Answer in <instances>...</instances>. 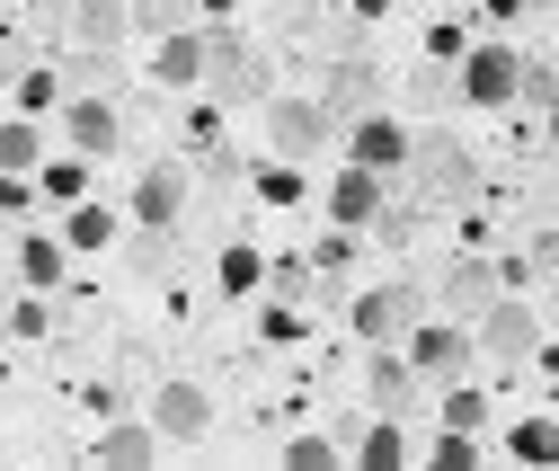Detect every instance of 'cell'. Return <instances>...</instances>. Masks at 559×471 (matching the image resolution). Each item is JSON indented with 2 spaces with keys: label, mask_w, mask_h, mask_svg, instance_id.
<instances>
[{
  "label": "cell",
  "mask_w": 559,
  "mask_h": 471,
  "mask_svg": "<svg viewBox=\"0 0 559 471\" xmlns=\"http://www.w3.org/2000/svg\"><path fill=\"white\" fill-rule=\"evenodd\" d=\"M400 178H408V196H417L427 214H462V205H479V161L453 143V133H408Z\"/></svg>",
  "instance_id": "6da1fadb"
},
{
  "label": "cell",
  "mask_w": 559,
  "mask_h": 471,
  "mask_svg": "<svg viewBox=\"0 0 559 471\" xmlns=\"http://www.w3.org/2000/svg\"><path fill=\"white\" fill-rule=\"evenodd\" d=\"M195 90H214V107L231 116V107H258V98L275 90V72H266V54H258L240 27L214 19V27H204V81H195Z\"/></svg>",
  "instance_id": "7a4b0ae2"
},
{
  "label": "cell",
  "mask_w": 559,
  "mask_h": 471,
  "mask_svg": "<svg viewBox=\"0 0 559 471\" xmlns=\"http://www.w3.org/2000/svg\"><path fill=\"white\" fill-rule=\"evenodd\" d=\"M479 329H471V356H488V365H533L542 348H550V329H542V311L524 303V294H488L479 311H471Z\"/></svg>",
  "instance_id": "3957f363"
},
{
  "label": "cell",
  "mask_w": 559,
  "mask_h": 471,
  "mask_svg": "<svg viewBox=\"0 0 559 471\" xmlns=\"http://www.w3.org/2000/svg\"><path fill=\"white\" fill-rule=\"evenodd\" d=\"M400 356H408V374L427 382V391H436V382H462V374H471V329H462V320H427V311H417V320L400 329Z\"/></svg>",
  "instance_id": "277c9868"
},
{
  "label": "cell",
  "mask_w": 559,
  "mask_h": 471,
  "mask_svg": "<svg viewBox=\"0 0 559 471\" xmlns=\"http://www.w3.org/2000/svg\"><path fill=\"white\" fill-rule=\"evenodd\" d=\"M515 45L507 36H488V45H462L453 54V90H462V107H507L515 98Z\"/></svg>",
  "instance_id": "5b68a950"
},
{
  "label": "cell",
  "mask_w": 559,
  "mask_h": 471,
  "mask_svg": "<svg viewBox=\"0 0 559 471\" xmlns=\"http://www.w3.org/2000/svg\"><path fill=\"white\" fill-rule=\"evenodd\" d=\"M258 107H266V152H275V161H311V152L337 143V125L320 116V98H275V90H266Z\"/></svg>",
  "instance_id": "8992f818"
},
{
  "label": "cell",
  "mask_w": 559,
  "mask_h": 471,
  "mask_svg": "<svg viewBox=\"0 0 559 471\" xmlns=\"http://www.w3.org/2000/svg\"><path fill=\"white\" fill-rule=\"evenodd\" d=\"M337 152L356 161V169H373V178H400V161H408V125L382 116V107H365L356 125H337Z\"/></svg>",
  "instance_id": "52a82bcc"
},
{
  "label": "cell",
  "mask_w": 559,
  "mask_h": 471,
  "mask_svg": "<svg viewBox=\"0 0 559 471\" xmlns=\"http://www.w3.org/2000/svg\"><path fill=\"white\" fill-rule=\"evenodd\" d=\"M152 427H160V445H204V436H214V391H204V382H160L152 391V410H143Z\"/></svg>",
  "instance_id": "ba28073f"
},
{
  "label": "cell",
  "mask_w": 559,
  "mask_h": 471,
  "mask_svg": "<svg viewBox=\"0 0 559 471\" xmlns=\"http://www.w3.org/2000/svg\"><path fill=\"white\" fill-rule=\"evenodd\" d=\"M417 311H427V285H365L356 303H346V320H356V339H365V348H391Z\"/></svg>",
  "instance_id": "9c48e42d"
},
{
  "label": "cell",
  "mask_w": 559,
  "mask_h": 471,
  "mask_svg": "<svg viewBox=\"0 0 559 471\" xmlns=\"http://www.w3.org/2000/svg\"><path fill=\"white\" fill-rule=\"evenodd\" d=\"M365 107H382V62H373V54H365V62H356V54L329 62V81H320V116H329V125H356Z\"/></svg>",
  "instance_id": "30bf717a"
},
{
  "label": "cell",
  "mask_w": 559,
  "mask_h": 471,
  "mask_svg": "<svg viewBox=\"0 0 559 471\" xmlns=\"http://www.w3.org/2000/svg\"><path fill=\"white\" fill-rule=\"evenodd\" d=\"M62 143H72L81 161H107L124 143V125H116V107L98 90H62Z\"/></svg>",
  "instance_id": "8fae6325"
},
{
  "label": "cell",
  "mask_w": 559,
  "mask_h": 471,
  "mask_svg": "<svg viewBox=\"0 0 559 471\" xmlns=\"http://www.w3.org/2000/svg\"><path fill=\"white\" fill-rule=\"evenodd\" d=\"M337 454L356 462V471H400L408 462V436H400V419H346Z\"/></svg>",
  "instance_id": "7c38bea8"
},
{
  "label": "cell",
  "mask_w": 559,
  "mask_h": 471,
  "mask_svg": "<svg viewBox=\"0 0 559 471\" xmlns=\"http://www.w3.org/2000/svg\"><path fill=\"white\" fill-rule=\"evenodd\" d=\"M436 294H444V311H453V320H471L488 294H498V267H488L479 249H462V258H444V267H436Z\"/></svg>",
  "instance_id": "4fadbf2b"
},
{
  "label": "cell",
  "mask_w": 559,
  "mask_h": 471,
  "mask_svg": "<svg viewBox=\"0 0 559 471\" xmlns=\"http://www.w3.org/2000/svg\"><path fill=\"white\" fill-rule=\"evenodd\" d=\"M195 81H204V27L152 36V90H195Z\"/></svg>",
  "instance_id": "5bb4252c"
},
{
  "label": "cell",
  "mask_w": 559,
  "mask_h": 471,
  "mask_svg": "<svg viewBox=\"0 0 559 471\" xmlns=\"http://www.w3.org/2000/svg\"><path fill=\"white\" fill-rule=\"evenodd\" d=\"M178 205H187V169H178V161H152L143 178H133V223L169 232V223H178Z\"/></svg>",
  "instance_id": "9a60e30c"
},
{
  "label": "cell",
  "mask_w": 559,
  "mask_h": 471,
  "mask_svg": "<svg viewBox=\"0 0 559 471\" xmlns=\"http://www.w3.org/2000/svg\"><path fill=\"white\" fill-rule=\"evenodd\" d=\"M365 391H373V410H382V419H408L427 382L408 374V356H365Z\"/></svg>",
  "instance_id": "2e32d148"
},
{
  "label": "cell",
  "mask_w": 559,
  "mask_h": 471,
  "mask_svg": "<svg viewBox=\"0 0 559 471\" xmlns=\"http://www.w3.org/2000/svg\"><path fill=\"white\" fill-rule=\"evenodd\" d=\"M90 454H98L107 471H143V462H160L169 445H160V427H152V419H124V427H107Z\"/></svg>",
  "instance_id": "e0dca14e"
},
{
  "label": "cell",
  "mask_w": 559,
  "mask_h": 471,
  "mask_svg": "<svg viewBox=\"0 0 559 471\" xmlns=\"http://www.w3.org/2000/svg\"><path fill=\"white\" fill-rule=\"evenodd\" d=\"M373 205H382V178L346 161V169H337V187H329V223H346V232H365V223H373Z\"/></svg>",
  "instance_id": "ac0fdd59"
},
{
  "label": "cell",
  "mask_w": 559,
  "mask_h": 471,
  "mask_svg": "<svg viewBox=\"0 0 559 471\" xmlns=\"http://www.w3.org/2000/svg\"><path fill=\"white\" fill-rule=\"evenodd\" d=\"M62 19H72V45H98V54H116V45L133 36V27H124V0H72Z\"/></svg>",
  "instance_id": "d6986e66"
},
{
  "label": "cell",
  "mask_w": 559,
  "mask_h": 471,
  "mask_svg": "<svg viewBox=\"0 0 559 471\" xmlns=\"http://www.w3.org/2000/svg\"><path fill=\"white\" fill-rule=\"evenodd\" d=\"M27 178H36V196H53V205H72V196H90V161H81V152H62V161L45 152V161H36Z\"/></svg>",
  "instance_id": "ffe728a7"
},
{
  "label": "cell",
  "mask_w": 559,
  "mask_h": 471,
  "mask_svg": "<svg viewBox=\"0 0 559 471\" xmlns=\"http://www.w3.org/2000/svg\"><path fill=\"white\" fill-rule=\"evenodd\" d=\"M116 240V214L90 205V196H72V214H62V249H107Z\"/></svg>",
  "instance_id": "44dd1931"
},
{
  "label": "cell",
  "mask_w": 559,
  "mask_h": 471,
  "mask_svg": "<svg viewBox=\"0 0 559 471\" xmlns=\"http://www.w3.org/2000/svg\"><path fill=\"white\" fill-rule=\"evenodd\" d=\"M444 400H436V427H462V436H479L488 427V391H471V382H436Z\"/></svg>",
  "instance_id": "7402d4cb"
},
{
  "label": "cell",
  "mask_w": 559,
  "mask_h": 471,
  "mask_svg": "<svg viewBox=\"0 0 559 471\" xmlns=\"http://www.w3.org/2000/svg\"><path fill=\"white\" fill-rule=\"evenodd\" d=\"M382 249H408L417 232H427V205H417V196H408V205H391V196H382V205H373V223H365Z\"/></svg>",
  "instance_id": "603a6c76"
},
{
  "label": "cell",
  "mask_w": 559,
  "mask_h": 471,
  "mask_svg": "<svg viewBox=\"0 0 559 471\" xmlns=\"http://www.w3.org/2000/svg\"><path fill=\"white\" fill-rule=\"evenodd\" d=\"M124 27H133V36H169V27H195V0H124Z\"/></svg>",
  "instance_id": "cb8c5ba5"
},
{
  "label": "cell",
  "mask_w": 559,
  "mask_h": 471,
  "mask_svg": "<svg viewBox=\"0 0 559 471\" xmlns=\"http://www.w3.org/2000/svg\"><path fill=\"white\" fill-rule=\"evenodd\" d=\"M62 267H72V258H62V240H45V232L19 240V285H62Z\"/></svg>",
  "instance_id": "d4e9b609"
},
{
  "label": "cell",
  "mask_w": 559,
  "mask_h": 471,
  "mask_svg": "<svg viewBox=\"0 0 559 471\" xmlns=\"http://www.w3.org/2000/svg\"><path fill=\"white\" fill-rule=\"evenodd\" d=\"M36 161H45V133H36L27 116H0V169H19V178H27Z\"/></svg>",
  "instance_id": "484cf974"
},
{
  "label": "cell",
  "mask_w": 559,
  "mask_h": 471,
  "mask_svg": "<svg viewBox=\"0 0 559 471\" xmlns=\"http://www.w3.org/2000/svg\"><path fill=\"white\" fill-rule=\"evenodd\" d=\"M258 196H266V205H302V161H275V152H266V169H258Z\"/></svg>",
  "instance_id": "4316f807"
},
{
  "label": "cell",
  "mask_w": 559,
  "mask_h": 471,
  "mask_svg": "<svg viewBox=\"0 0 559 471\" xmlns=\"http://www.w3.org/2000/svg\"><path fill=\"white\" fill-rule=\"evenodd\" d=\"M346 454H337V436H294L285 445V471H337Z\"/></svg>",
  "instance_id": "83f0119b"
},
{
  "label": "cell",
  "mask_w": 559,
  "mask_h": 471,
  "mask_svg": "<svg viewBox=\"0 0 559 471\" xmlns=\"http://www.w3.org/2000/svg\"><path fill=\"white\" fill-rule=\"evenodd\" d=\"M258 276H266V258L231 240V249H223V294H258Z\"/></svg>",
  "instance_id": "f1b7e54d"
},
{
  "label": "cell",
  "mask_w": 559,
  "mask_h": 471,
  "mask_svg": "<svg viewBox=\"0 0 559 471\" xmlns=\"http://www.w3.org/2000/svg\"><path fill=\"white\" fill-rule=\"evenodd\" d=\"M559 419H524L515 427V462H559V436H550Z\"/></svg>",
  "instance_id": "f546056e"
},
{
  "label": "cell",
  "mask_w": 559,
  "mask_h": 471,
  "mask_svg": "<svg viewBox=\"0 0 559 471\" xmlns=\"http://www.w3.org/2000/svg\"><path fill=\"white\" fill-rule=\"evenodd\" d=\"M427 462H436V471H471V462H479V436H462V427H444V436L427 445Z\"/></svg>",
  "instance_id": "4dcf8cb0"
},
{
  "label": "cell",
  "mask_w": 559,
  "mask_h": 471,
  "mask_svg": "<svg viewBox=\"0 0 559 471\" xmlns=\"http://www.w3.org/2000/svg\"><path fill=\"white\" fill-rule=\"evenodd\" d=\"M19 214H36V178L0 169V223H19Z\"/></svg>",
  "instance_id": "1f68e13d"
},
{
  "label": "cell",
  "mask_w": 559,
  "mask_h": 471,
  "mask_svg": "<svg viewBox=\"0 0 559 471\" xmlns=\"http://www.w3.org/2000/svg\"><path fill=\"white\" fill-rule=\"evenodd\" d=\"M311 267H329V276H346V267H356V232L337 223V232H329V240L311 249Z\"/></svg>",
  "instance_id": "d6a6232c"
},
{
  "label": "cell",
  "mask_w": 559,
  "mask_h": 471,
  "mask_svg": "<svg viewBox=\"0 0 559 471\" xmlns=\"http://www.w3.org/2000/svg\"><path fill=\"white\" fill-rule=\"evenodd\" d=\"M19 98H27V107H53V98H62V72H45V62H27V72H19Z\"/></svg>",
  "instance_id": "836d02e7"
},
{
  "label": "cell",
  "mask_w": 559,
  "mask_h": 471,
  "mask_svg": "<svg viewBox=\"0 0 559 471\" xmlns=\"http://www.w3.org/2000/svg\"><path fill=\"white\" fill-rule=\"evenodd\" d=\"M462 45H471V36H462V27H453V19H436V27H427V54H436V62H453V54H462Z\"/></svg>",
  "instance_id": "e575fe53"
},
{
  "label": "cell",
  "mask_w": 559,
  "mask_h": 471,
  "mask_svg": "<svg viewBox=\"0 0 559 471\" xmlns=\"http://www.w3.org/2000/svg\"><path fill=\"white\" fill-rule=\"evenodd\" d=\"M258 329H266V348H285V339H294V329H302V320H294V303H275V311H266Z\"/></svg>",
  "instance_id": "d590c367"
},
{
  "label": "cell",
  "mask_w": 559,
  "mask_h": 471,
  "mask_svg": "<svg viewBox=\"0 0 559 471\" xmlns=\"http://www.w3.org/2000/svg\"><path fill=\"white\" fill-rule=\"evenodd\" d=\"M417 98H427V107H462V90H453L444 72H427V81H417Z\"/></svg>",
  "instance_id": "8d00e7d4"
},
{
  "label": "cell",
  "mask_w": 559,
  "mask_h": 471,
  "mask_svg": "<svg viewBox=\"0 0 559 471\" xmlns=\"http://www.w3.org/2000/svg\"><path fill=\"white\" fill-rule=\"evenodd\" d=\"M10 72H27V36H10V27H0V81H10Z\"/></svg>",
  "instance_id": "74e56055"
},
{
  "label": "cell",
  "mask_w": 559,
  "mask_h": 471,
  "mask_svg": "<svg viewBox=\"0 0 559 471\" xmlns=\"http://www.w3.org/2000/svg\"><path fill=\"white\" fill-rule=\"evenodd\" d=\"M479 10H488V19H498V27H515V19L533 10V0H479Z\"/></svg>",
  "instance_id": "f35d334b"
},
{
  "label": "cell",
  "mask_w": 559,
  "mask_h": 471,
  "mask_svg": "<svg viewBox=\"0 0 559 471\" xmlns=\"http://www.w3.org/2000/svg\"><path fill=\"white\" fill-rule=\"evenodd\" d=\"M382 10H391V0H346V19H365V27H373Z\"/></svg>",
  "instance_id": "ab89813d"
},
{
  "label": "cell",
  "mask_w": 559,
  "mask_h": 471,
  "mask_svg": "<svg viewBox=\"0 0 559 471\" xmlns=\"http://www.w3.org/2000/svg\"><path fill=\"white\" fill-rule=\"evenodd\" d=\"M195 19H231V0H195Z\"/></svg>",
  "instance_id": "60d3db41"
},
{
  "label": "cell",
  "mask_w": 559,
  "mask_h": 471,
  "mask_svg": "<svg viewBox=\"0 0 559 471\" xmlns=\"http://www.w3.org/2000/svg\"><path fill=\"white\" fill-rule=\"evenodd\" d=\"M0 348H10V320H0Z\"/></svg>",
  "instance_id": "b9f144b4"
}]
</instances>
